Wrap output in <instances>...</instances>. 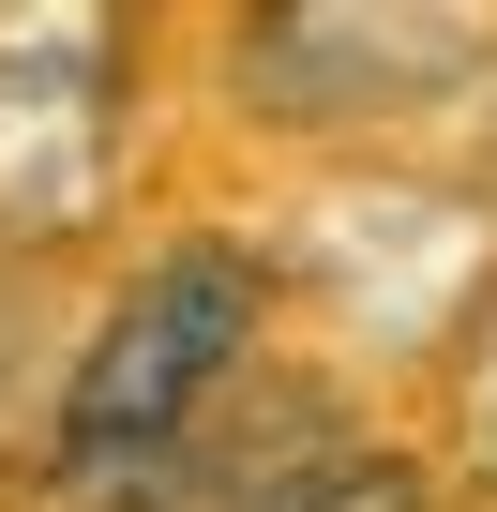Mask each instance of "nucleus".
Masks as SVG:
<instances>
[{
	"mask_svg": "<svg viewBox=\"0 0 497 512\" xmlns=\"http://www.w3.org/2000/svg\"><path fill=\"white\" fill-rule=\"evenodd\" d=\"M257 317H272V272L241 241H166L151 272L106 302V332H76L61 362V407H46V497L61 512H106L196 407H226L257 377Z\"/></svg>",
	"mask_w": 497,
	"mask_h": 512,
	"instance_id": "f257e3e1",
	"label": "nucleus"
},
{
	"mask_svg": "<svg viewBox=\"0 0 497 512\" xmlns=\"http://www.w3.org/2000/svg\"><path fill=\"white\" fill-rule=\"evenodd\" d=\"M121 181V31L106 16H0V241H76Z\"/></svg>",
	"mask_w": 497,
	"mask_h": 512,
	"instance_id": "f03ea898",
	"label": "nucleus"
},
{
	"mask_svg": "<svg viewBox=\"0 0 497 512\" xmlns=\"http://www.w3.org/2000/svg\"><path fill=\"white\" fill-rule=\"evenodd\" d=\"M497 31L482 16H347V0H287V16L241 31V106L257 121H392V106H437L452 76H482Z\"/></svg>",
	"mask_w": 497,
	"mask_h": 512,
	"instance_id": "7ed1b4c3",
	"label": "nucleus"
},
{
	"mask_svg": "<svg viewBox=\"0 0 497 512\" xmlns=\"http://www.w3.org/2000/svg\"><path fill=\"white\" fill-rule=\"evenodd\" d=\"M272 512H422V467H392V452H347V467H317V482H287Z\"/></svg>",
	"mask_w": 497,
	"mask_h": 512,
	"instance_id": "20e7f679",
	"label": "nucleus"
},
{
	"mask_svg": "<svg viewBox=\"0 0 497 512\" xmlns=\"http://www.w3.org/2000/svg\"><path fill=\"white\" fill-rule=\"evenodd\" d=\"M467 437H482V467H497V332H482V362H467Z\"/></svg>",
	"mask_w": 497,
	"mask_h": 512,
	"instance_id": "39448f33",
	"label": "nucleus"
}]
</instances>
